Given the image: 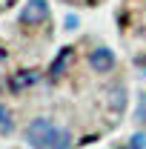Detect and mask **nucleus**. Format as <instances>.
Segmentation results:
<instances>
[{
	"instance_id": "7ed1b4c3",
	"label": "nucleus",
	"mask_w": 146,
	"mask_h": 149,
	"mask_svg": "<svg viewBox=\"0 0 146 149\" xmlns=\"http://www.w3.org/2000/svg\"><path fill=\"white\" fill-rule=\"evenodd\" d=\"M115 52L112 49H106V46H97V49H92L89 52V66H92V72H97V74H106L115 69Z\"/></svg>"
},
{
	"instance_id": "9d476101",
	"label": "nucleus",
	"mask_w": 146,
	"mask_h": 149,
	"mask_svg": "<svg viewBox=\"0 0 146 149\" xmlns=\"http://www.w3.org/2000/svg\"><path fill=\"white\" fill-rule=\"evenodd\" d=\"M63 26H66V29H77V17H74V15H66Z\"/></svg>"
},
{
	"instance_id": "39448f33",
	"label": "nucleus",
	"mask_w": 146,
	"mask_h": 149,
	"mask_svg": "<svg viewBox=\"0 0 146 149\" xmlns=\"http://www.w3.org/2000/svg\"><path fill=\"white\" fill-rule=\"evenodd\" d=\"M72 49H69V46H63V49H60V52H57V57L55 60H52V66H49V80H60V77H63V74H66V69H69V63H72Z\"/></svg>"
},
{
	"instance_id": "6e6552de",
	"label": "nucleus",
	"mask_w": 146,
	"mask_h": 149,
	"mask_svg": "<svg viewBox=\"0 0 146 149\" xmlns=\"http://www.w3.org/2000/svg\"><path fill=\"white\" fill-rule=\"evenodd\" d=\"M135 120L146 126V95H138V109H135Z\"/></svg>"
},
{
	"instance_id": "0eeeda50",
	"label": "nucleus",
	"mask_w": 146,
	"mask_h": 149,
	"mask_svg": "<svg viewBox=\"0 0 146 149\" xmlns=\"http://www.w3.org/2000/svg\"><path fill=\"white\" fill-rule=\"evenodd\" d=\"M15 129V123H12V115H9V109L0 103V132L3 135H9V132Z\"/></svg>"
},
{
	"instance_id": "20e7f679",
	"label": "nucleus",
	"mask_w": 146,
	"mask_h": 149,
	"mask_svg": "<svg viewBox=\"0 0 146 149\" xmlns=\"http://www.w3.org/2000/svg\"><path fill=\"white\" fill-rule=\"evenodd\" d=\"M40 77L43 74L37 72V69H20L9 77V89L12 92H23V89H32L35 83H40Z\"/></svg>"
},
{
	"instance_id": "f03ea898",
	"label": "nucleus",
	"mask_w": 146,
	"mask_h": 149,
	"mask_svg": "<svg viewBox=\"0 0 146 149\" xmlns=\"http://www.w3.org/2000/svg\"><path fill=\"white\" fill-rule=\"evenodd\" d=\"M49 20V3L46 0H29L20 9V26H40Z\"/></svg>"
},
{
	"instance_id": "423d86ee",
	"label": "nucleus",
	"mask_w": 146,
	"mask_h": 149,
	"mask_svg": "<svg viewBox=\"0 0 146 149\" xmlns=\"http://www.w3.org/2000/svg\"><path fill=\"white\" fill-rule=\"evenodd\" d=\"M109 109H115L117 115L126 109V86H123V83L109 86Z\"/></svg>"
},
{
	"instance_id": "f257e3e1",
	"label": "nucleus",
	"mask_w": 146,
	"mask_h": 149,
	"mask_svg": "<svg viewBox=\"0 0 146 149\" xmlns=\"http://www.w3.org/2000/svg\"><path fill=\"white\" fill-rule=\"evenodd\" d=\"M26 143L35 149H72V132L57 126L55 120L49 118H37L26 126Z\"/></svg>"
},
{
	"instance_id": "1a4fd4ad",
	"label": "nucleus",
	"mask_w": 146,
	"mask_h": 149,
	"mask_svg": "<svg viewBox=\"0 0 146 149\" xmlns=\"http://www.w3.org/2000/svg\"><path fill=\"white\" fill-rule=\"evenodd\" d=\"M129 146L132 149H146V132H135L132 141H129Z\"/></svg>"
},
{
	"instance_id": "9b49d317",
	"label": "nucleus",
	"mask_w": 146,
	"mask_h": 149,
	"mask_svg": "<svg viewBox=\"0 0 146 149\" xmlns=\"http://www.w3.org/2000/svg\"><path fill=\"white\" fill-rule=\"evenodd\" d=\"M117 149H132V146H117Z\"/></svg>"
}]
</instances>
